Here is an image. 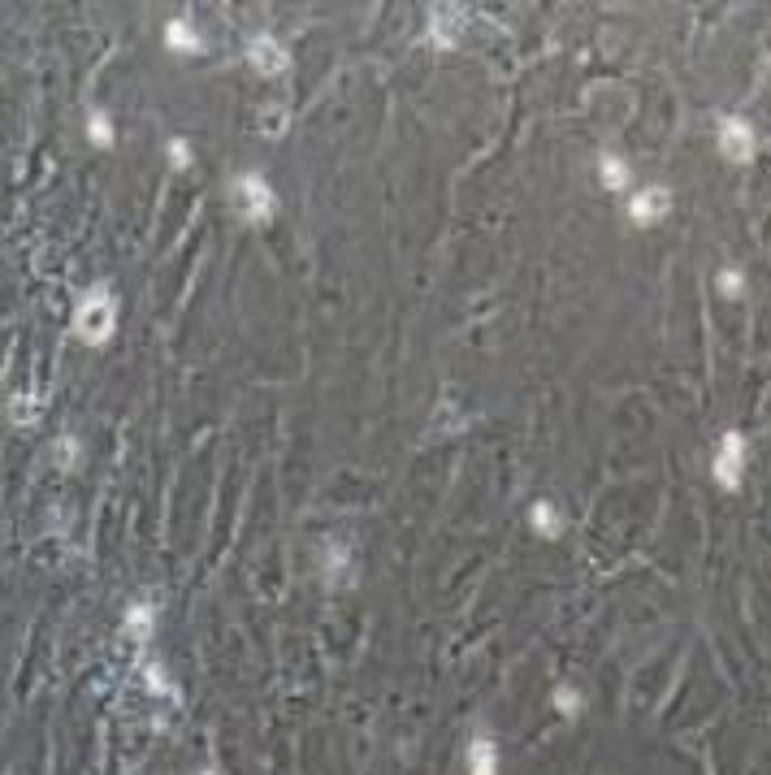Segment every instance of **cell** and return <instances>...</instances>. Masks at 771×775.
<instances>
[{"instance_id":"cell-1","label":"cell","mask_w":771,"mask_h":775,"mask_svg":"<svg viewBox=\"0 0 771 775\" xmlns=\"http://www.w3.org/2000/svg\"><path fill=\"white\" fill-rule=\"evenodd\" d=\"M113 325H117V304H113L109 286H96L74 312V334L83 338L87 347H104L113 338Z\"/></svg>"},{"instance_id":"cell-2","label":"cell","mask_w":771,"mask_h":775,"mask_svg":"<svg viewBox=\"0 0 771 775\" xmlns=\"http://www.w3.org/2000/svg\"><path fill=\"white\" fill-rule=\"evenodd\" d=\"M746 459H750V446L741 438V429H724L720 442H715V455H711V477L720 490H741L746 485Z\"/></svg>"},{"instance_id":"cell-3","label":"cell","mask_w":771,"mask_h":775,"mask_svg":"<svg viewBox=\"0 0 771 775\" xmlns=\"http://www.w3.org/2000/svg\"><path fill=\"white\" fill-rule=\"evenodd\" d=\"M230 200H234V213L243 221H269L278 213V195L260 174H239L230 187Z\"/></svg>"},{"instance_id":"cell-4","label":"cell","mask_w":771,"mask_h":775,"mask_svg":"<svg viewBox=\"0 0 771 775\" xmlns=\"http://www.w3.org/2000/svg\"><path fill=\"white\" fill-rule=\"evenodd\" d=\"M715 148H720L724 161L746 165V161H754V152H759V135H754V126L746 117L724 113L720 122H715Z\"/></svg>"},{"instance_id":"cell-5","label":"cell","mask_w":771,"mask_h":775,"mask_svg":"<svg viewBox=\"0 0 771 775\" xmlns=\"http://www.w3.org/2000/svg\"><path fill=\"white\" fill-rule=\"evenodd\" d=\"M464 775H503V754H499V737L477 724L473 737L464 745Z\"/></svg>"},{"instance_id":"cell-6","label":"cell","mask_w":771,"mask_h":775,"mask_svg":"<svg viewBox=\"0 0 771 775\" xmlns=\"http://www.w3.org/2000/svg\"><path fill=\"white\" fill-rule=\"evenodd\" d=\"M672 213V191L659 187V182H646V187L629 191V217L637 226H659L663 217Z\"/></svg>"},{"instance_id":"cell-7","label":"cell","mask_w":771,"mask_h":775,"mask_svg":"<svg viewBox=\"0 0 771 775\" xmlns=\"http://www.w3.org/2000/svg\"><path fill=\"white\" fill-rule=\"evenodd\" d=\"M468 35V13L455 9V5H438L429 13V39H434L438 48H460Z\"/></svg>"},{"instance_id":"cell-8","label":"cell","mask_w":771,"mask_h":775,"mask_svg":"<svg viewBox=\"0 0 771 775\" xmlns=\"http://www.w3.org/2000/svg\"><path fill=\"white\" fill-rule=\"evenodd\" d=\"M247 61H252V70H256V74H265V78L282 74L286 65H291V57H286V48L278 44V39H269V35H256L252 44H247Z\"/></svg>"},{"instance_id":"cell-9","label":"cell","mask_w":771,"mask_h":775,"mask_svg":"<svg viewBox=\"0 0 771 775\" xmlns=\"http://www.w3.org/2000/svg\"><path fill=\"white\" fill-rule=\"evenodd\" d=\"M598 182H603L607 191H616V195L633 191V165L624 161L620 152H603L598 156Z\"/></svg>"},{"instance_id":"cell-10","label":"cell","mask_w":771,"mask_h":775,"mask_svg":"<svg viewBox=\"0 0 771 775\" xmlns=\"http://www.w3.org/2000/svg\"><path fill=\"white\" fill-rule=\"evenodd\" d=\"M529 524H533V533L551 542V537L564 533V511H559L555 498H538V503L529 507Z\"/></svg>"},{"instance_id":"cell-11","label":"cell","mask_w":771,"mask_h":775,"mask_svg":"<svg viewBox=\"0 0 771 775\" xmlns=\"http://www.w3.org/2000/svg\"><path fill=\"white\" fill-rule=\"evenodd\" d=\"M325 585H330V589L351 585V546L347 542H330V546H325Z\"/></svg>"},{"instance_id":"cell-12","label":"cell","mask_w":771,"mask_h":775,"mask_svg":"<svg viewBox=\"0 0 771 775\" xmlns=\"http://www.w3.org/2000/svg\"><path fill=\"white\" fill-rule=\"evenodd\" d=\"M165 48L182 57V52H200L204 44H200V31H195L187 18H169L165 22Z\"/></svg>"},{"instance_id":"cell-13","label":"cell","mask_w":771,"mask_h":775,"mask_svg":"<svg viewBox=\"0 0 771 775\" xmlns=\"http://www.w3.org/2000/svg\"><path fill=\"white\" fill-rule=\"evenodd\" d=\"M122 628H126V637L148 641L152 628H156V611L148 607V602H135V607H126V615H122Z\"/></svg>"},{"instance_id":"cell-14","label":"cell","mask_w":771,"mask_h":775,"mask_svg":"<svg viewBox=\"0 0 771 775\" xmlns=\"http://www.w3.org/2000/svg\"><path fill=\"white\" fill-rule=\"evenodd\" d=\"M551 706L564 719H581L585 715V693L577 689V685H555V693H551Z\"/></svg>"},{"instance_id":"cell-15","label":"cell","mask_w":771,"mask_h":775,"mask_svg":"<svg viewBox=\"0 0 771 775\" xmlns=\"http://www.w3.org/2000/svg\"><path fill=\"white\" fill-rule=\"evenodd\" d=\"M9 416H13V425H18V429H31L35 420H39V399H35L31 390L13 394V403H9Z\"/></svg>"},{"instance_id":"cell-16","label":"cell","mask_w":771,"mask_h":775,"mask_svg":"<svg viewBox=\"0 0 771 775\" xmlns=\"http://www.w3.org/2000/svg\"><path fill=\"white\" fill-rule=\"evenodd\" d=\"M715 291H720L724 299H741L746 295V273H741L737 265H724L720 273H715Z\"/></svg>"},{"instance_id":"cell-17","label":"cell","mask_w":771,"mask_h":775,"mask_svg":"<svg viewBox=\"0 0 771 775\" xmlns=\"http://www.w3.org/2000/svg\"><path fill=\"white\" fill-rule=\"evenodd\" d=\"M87 139L96 143V148H109V143L117 139V130H113V122H109V113H91V117H87Z\"/></svg>"},{"instance_id":"cell-18","label":"cell","mask_w":771,"mask_h":775,"mask_svg":"<svg viewBox=\"0 0 771 775\" xmlns=\"http://www.w3.org/2000/svg\"><path fill=\"white\" fill-rule=\"evenodd\" d=\"M169 161H174V169H187L191 165V148L182 139H169Z\"/></svg>"},{"instance_id":"cell-19","label":"cell","mask_w":771,"mask_h":775,"mask_svg":"<svg viewBox=\"0 0 771 775\" xmlns=\"http://www.w3.org/2000/svg\"><path fill=\"white\" fill-rule=\"evenodd\" d=\"M74 455H78V451H74V438H61V442H57V464H61V468H74Z\"/></svg>"},{"instance_id":"cell-20","label":"cell","mask_w":771,"mask_h":775,"mask_svg":"<svg viewBox=\"0 0 771 775\" xmlns=\"http://www.w3.org/2000/svg\"><path fill=\"white\" fill-rule=\"evenodd\" d=\"M200 775H217V771H200Z\"/></svg>"}]
</instances>
